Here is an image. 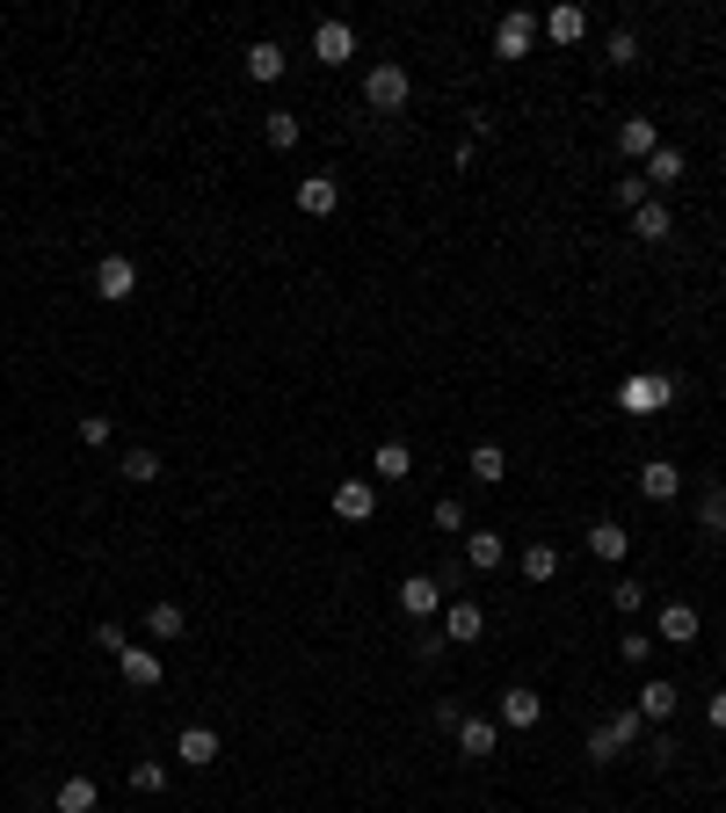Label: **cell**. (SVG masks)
Returning a JSON list of instances; mask_svg holds the SVG:
<instances>
[{
	"label": "cell",
	"mask_w": 726,
	"mask_h": 813,
	"mask_svg": "<svg viewBox=\"0 0 726 813\" xmlns=\"http://www.w3.org/2000/svg\"><path fill=\"white\" fill-rule=\"evenodd\" d=\"M683 146H654V160H647V190H669V182H683Z\"/></svg>",
	"instance_id": "23"
},
{
	"label": "cell",
	"mask_w": 726,
	"mask_h": 813,
	"mask_svg": "<svg viewBox=\"0 0 726 813\" xmlns=\"http://www.w3.org/2000/svg\"><path fill=\"white\" fill-rule=\"evenodd\" d=\"M117 668H124V683H131V691H160V654H153V646H124Z\"/></svg>",
	"instance_id": "16"
},
{
	"label": "cell",
	"mask_w": 726,
	"mask_h": 813,
	"mask_svg": "<svg viewBox=\"0 0 726 813\" xmlns=\"http://www.w3.org/2000/svg\"><path fill=\"white\" fill-rule=\"evenodd\" d=\"M494 719H502V727H516V734H531L537 719H545V697H537V691H523V683H509V691H502V705H494Z\"/></svg>",
	"instance_id": "7"
},
{
	"label": "cell",
	"mask_w": 726,
	"mask_h": 813,
	"mask_svg": "<svg viewBox=\"0 0 726 813\" xmlns=\"http://www.w3.org/2000/svg\"><path fill=\"white\" fill-rule=\"evenodd\" d=\"M502 559H509V545H502L494 531H472V537H466V567H472V574H494Z\"/></svg>",
	"instance_id": "22"
},
{
	"label": "cell",
	"mask_w": 726,
	"mask_h": 813,
	"mask_svg": "<svg viewBox=\"0 0 726 813\" xmlns=\"http://www.w3.org/2000/svg\"><path fill=\"white\" fill-rule=\"evenodd\" d=\"M131 792H168V762H131Z\"/></svg>",
	"instance_id": "33"
},
{
	"label": "cell",
	"mask_w": 726,
	"mask_h": 813,
	"mask_svg": "<svg viewBox=\"0 0 726 813\" xmlns=\"http://www.w3.org/2000/svg\"><path fill=\"white\" fill-rule=\"evenodd\" d=\"M95 298H103V306H131V298H139V261H131V255H103V261H95Z\"/></svg>",
	"instance_id": "2"
},
{
	"label": "cell",
	"mask_w": 726,
	"mask_h": 813,
	"mask_svg": "<svg viewBox=\"0 0 726 813\" xmlns=\"http://www.w3.org/2000/svg\"><path fill=\"white\" fill-rule=\"evenodd\" d=\"M298 211L306 218H334L342 211V182L334 174H298Z\"/></svg>",
	"instance_id": "8"
},
{
	"label": "cell",
	"mask_w": 726,
	"mask_h": 813,
	"mask_svg": "<svg viewBox=\"0 0 726 813\" xmlns=\"http://www.w3.org/2000/svg\"><path fill=\"white\" fill-rule=\"evenodd\" d=\"M466 466H472V480H480V486H502L509 480V450L502 443H472Z\"/></svg>",
	"instance_id": "21"
},
{
	"label": "cell",
	"mask_w": 726,
	"mask_h": 813,
	"mask_svg": "<svg viewBox=\"0 0 726 813\" xmlns=\"http://www.w3.org/2000/svg\"><path fill=\"white\" fill-rule=\"evenodd\" d=\"M429 523H436L444 537H458V531H466V509H458V502H436V509H429Z\"/></svg>",
	"instance_id": "37"
},
{
	"label": "cell",
	"mask_w": 726,
	"mask_h": 813,
	"mask_svg": "<svg viewBox=\"0 0 726 813\" xmlns=\"http://www.w3.org/2000/svg\"><path fill=\"white\" fill-rule=\"evenodd\" d=\"M654 146H661L654 117H624V124H618V153H632V160H654Z\"/></svg>",
	"instance_id": "19"
},
{
	"label": "cell",
	"mask_w": 726,
	"mask_h": 813,
	"mask_svg": "<svg viewBox=\"0 0 726 813\" xmlns=\"http://www.w3.org/2000/svg\"><path fill=\"white\" fill-rule=\"evenodd\" d=\"M95 646H103V654H124V646H131V632H124V624H95Z\"/></svg>",
	"instance_id": "40"
},
{
	"label": "cell",
	"mask_w": 726,
	"mask_h": 813,
	"mask_svg": "<svg viewBox=\"0 0 726 813\" xmlns=\"http://www.w3.org/2000/svg\"><path fill=\"white\" fill-rule=\"evenodd\" d=\"M399 610H407V618H436V610H444V574H407V581H399Z\"/></svg>",
	"instance_id": "9"
},
{
	"label": "cell",
	"mask_w": 726,
	"mask_h": 813,
	"mask_svg": "<svg viewBox=\"0 0 726 813\" xmlns=\"http://www.w3.org/2000/svg\"><path fill=\"white\" fill-rule=\"evenodd\" d=\"M654 632H661V646H697V610L691 603H661V618H654Z\"/></svg>",
	"instance_id": "12"
},
{
	"label": "cell",
	"mask_w": 726,
	"mask_h": 813,
	"mask_svg": "<svg viewBox=\"0 0 726 813\" xmlns=\"http://www.w3.org/2000/svg\"><path fill=\"white\" fill-rule=\"evenodd\" d=\"M480 632H487L480 603H466V596H458V603L444 610V640H480Z\"/></svg>",
	"instance_id": "26"
},
{
	"label": "cell",
	"mask_w": 726,
	"mask_h": 813,
	"mask_svg": "<svg viewBox=\"0 0 726 813\" xmlns=\"http://www.w3.org/2000/svg\"><path fill=\"white\" fill-rule=\"evenodd\" d=\"M81 443L103 450V443H109V415H81Z\"/></svg>",
	"instance_id": "39"
},
{
	"label": "cell",
	"mask_w": 726,
	"mask_h": 813,
	"mask_svg": "<svg viewBox=\"0 0 726 813\" xmlns=\"http://www.w3.org/2000/svg\"><path fill=\"white\" fill-rule=\"evenodd\" d=\"M624 748H618V734L610 727H588V762H618Z\"/></svg>",
	"instance_id": "35"
},
{
	"label": "cell",
	"mask_w": 726,
	"mask_h": 813,
	"mask_svg": "<svg viewBox=\"0 0 726 813\" xmlns=\"http://www.w3.org/2000/svg\"><path fill=\"white\" fill-rule=\"evenodd\" d=\"M697 531L726 537V486H705V502H697Z\"/></svg>",
	"instance_id": "31"
},
{
	"label": "cell",
	"mask_w": 726,
	"mask_h": 813,
	"mask_svg": "<svg viewBox=\"0 0 726 813\" xmlns=\"http://www.w3.org/2000/svg\"><path fill=\"white\" fill-rule=\"evenodd\" d=\"M618 654L632 661V668H647V661H654V640H640V632H624V640H618Z\"/></svg>",
	"instance_id": "38"
},
{
	"label": "cell",
	"mask_w": 726,
	"mask_h": 813,
	"mask_svg": "<svg viewBox=\"0 0 726 813\" xmlns=\"http://www.w3.org/2000/svg\"><path fill=\"white\" fill-rule=\"evenodd\" d=\"M624 415H661V407H669L675 399V378L669 371H647V378H624Z\"/></svg>",
	"instance_id": "3"
},
{
	"label": "cell",
	"mask_w": 726,
	"mask_h": 813,
	"mask_svg": "<svg viewBox=\"0 0 726 813\" xmlns=\"http://www.w3.org/2000/svg\"><path fill=\"white\" fill-rule=\"evenodd\" d=\"M261 139L277 146V153H291L298 146V109H269V117H261Z\"/></svg>",
	"instance_id": "29"
},
{
	"label": "cell",
	"mask_w": 726,
	"mask_h": 813,
	"mask_svg": "<svg viewBox=\"0 0 726 813\" xmlns=\"http://www.w3.org/2000/svg\"><path fill=\"white\" fill-rule=\"evenodd\" d=\"M604 66H640V36H632V30H610L604 36Z\"/></svg>",
	"instance_id": "32"
},
{
	"label": "cell",
	"mask_w": 726,
	"mask_h": 813,
	"mask_svg": "<svg viewBox=\"0 0 726 813\" xmlns=\"http://www.w3.org/2000/svg\"><path fill=\"white\" fill-rule=\"evenodd\" d=\"M632 553V537H624V523H588V559H610V567H618V559Z\"/></svg>",
	"instance_id": "17"
},
{
	"label": "cell",
	"mask_w": 726,
	"mask_h": 813,
	"mask_svg": "<svg viewBox=\"0 0 726 813\" xmlns=\"http://www.w3.org/2000/svg\"><path fill=\"white\" fill-rule=\"evenodd\" d=\"M371 472H378L385 486H399L407 472H415V450H407V443L393 436V443H378V450H371Z\"/></svg>",
	"instance_id": "18"
},
{
	"label": "cell",
	"mask_w": 726,
	"mask_h": 813,
	"mask_svg": "<svg viewBox=\"0 0 726 813\" xmlns=\"http://www.w3.org/2000/svg\"><path fill=\"white\" fill-rule=\"evenodd\" d=\"M705 719H712V727L726 734V691H712V712H705Z\"/></svg>",
	"instance_id": "44"
},
{
	"label": "cell",
	"mask_w": 726,
	"mask_h": 813,
	"mask_svg": "<svg viewBox=\"0 0 726 813\" xmlns=\"http://www.w3.org/2000/svg\"><path fill=\"white\" fill-rule=\"evenodd\" d=\"M640 494H647V502H675V494H683V466L647 458V466H640Z\"/></svg>",
	"instance_id": "13"
},
{
	"label": "cell",
	"mask_w": 726,
	"mask_h": 813,
	"mask_svg": "<svg viewBox=\"0 0 726 813\" xmlns=\"http://www.w3.org/2000/svg\"><path fill=\"white\" fill-rule=\"evenodd\" d=\"M675 756H683V748H675L669 734H654V748H647V762H654V770H675Z\"/></svg>",
	"instance_id": "41"
},
{
	"label": "cell",
	"mask_w": 726,
	"mask_h": 813,
	"mask_svg": "<svg viewBox=\"0 0 726 813\" xmlns=\"http://www.w3.org/2000/svg\"><path fill=\"white\" fill-rule=\"evenodd\" d=\"M444 646H450L444 632H421V640H415V661H444Z\"/></svg>",
	"instance_id": "42"
},
{
	"label": "cell",
	"mask_w": 726,
	"mask_h": 813,
	"mask_svg": "<svg viewBox=\"0 0 726 813\" xmlns=\"http://www.w3.org/2000/svg\"><path fill=\"white\" fill-rule=\"evenodd\" d=\"M531 44H537V15H531V8H516V15L494 22V58H531Z\"/></svg>",
	"instance_id": "4"
},
{
	"label": "cell",
	"mask_w": 726,
	"mask_h": 813,
	"mask_svg": "<svg viewBox=\"0 0 726 813\" xmlns=\"http://www.w3.org/2000/svg\"><path fill=\"white\" fill-rule=\"evenodd\" d=\"M632 233H640V240H647V247H661V240H669V233H675V218H669V204H661V196H647V204H640V211H632Z\"/></svg>",
	"instance_id": "20"
},
{
	"label": "cell",
	"mask_w": 726,
	"mask_h": 813,
	"mask_svg": "<svg viewBox=\"0 0 726 813\" xmlns=\"http://www.w3.org/2000/svg\"><path fill=\"white\" fill-rule=\"evenodd\" d=\"M174 756L190 762V770H211L218 762V727H182L174 734Z\"/></svg>",
	"instance_id": "14"
},
{
	"label": "cell",
	"mask_w": 726,
	"mask_h": 813,
	"mask_svg": "<svg viewBox=\"0 0 726 813\" xmlns=\"http://www.w3.org/2000/svg\"><path fill=\"white\" fill-rule=\"evenodd\" d=\"M647 196H654V190H647V174H618V204L624 211H640Z\"/></svg>",
	"instance_id": "36"
},
{
	"label": "cell",
	"mask_w": 726,
	"mask_h": 813,
	"mask_svg": "<svg viewBox=\"0 0 726 813\" xmlns=\"http://www.w3.org/2000/svg\"><path fill=\"white\" fill-rule=\"evenodd\" d=\"M52 806H58V813H95V806H103V792H95V778H66V784L52 792Z\"/></svg>",
	"instance_id": "25"
},
{
	"label": "cell",
	"mask_w": 726,
	"mask_h": 813,
	"mask_svg": "<svg viewBox=\"0 0 726 813\" xmlns=\"http://www.w3.org/2000/svg\"><path fill=\"white\" fill-rule=\"evenodd\" d=\"M604 727L618 734V748H640V727H647V719H640V712H632V705H624V712H610Z\"/></svg>",
	"instance_id": "34"
},
{
	"label": "cell",
	"mask_w": 726,
	"mask_h": 813,
	"mask_svg": "<svg viewBox=\"0 0 726 813\" xmlns=\"http://www.w3.org/2000/svg\"><path fill=\"white\" fill-rule=\"evenodd\" d=\"M124 480H131V486H153L160 480V450H146V443H131V450H124Z\"/></svg>",
	"instance_id": "28"
},
{
	"label": "cell",
	"mask_w": 726,
	"mask_h": 813,
	"mask_svg": "<svg viewBox=\"0 0 726 813\" xmlns=\"http://www.w3.org/2000/svg\"><path fill=\"white\" fill-rule=\"evenodd\" d=\"M284 66H291V52H284L277 36H255V44H247V81H284Z\"/></svg>",
	"instance_id": "15"
},
{
	"label": "cell",
	"mask_w": 726,
	"mask_h": 813,
	"mask_svg": "<svg viewBox=\"0 0 726 813\" xmlns=\"http://www.w3.org/2000/svg\"><path fill=\"white\" fill-rule=\"evenodd\" d=\"M182 632H190V610H182V603H153V610H146V640H182Z\"/></svg>",
	"instance_id": "24"
},
{
	"label": "cell",
	"mask_w": 726,
	"mask_h": 813,
	"mask_svg": "<svg viewBox=\"0 0 726 813\" xmlns=\"http://www.w3.org/2000/svg\"><path fill=\"white\" fill-rule=\"evenodd\" d=\"M407 95H415V81H407V66H399V58H378V66L363 73V109L393 117V109H407Z\"/></svg>",
	"instance_id": "1"
},
{
	"label": "cell",
	"mask_w": 726,
	"mask_h": 813,
	"mask_svg": "<svg viewBox=\"0 0 726 813\" xmlns=\"http://www.w3.org/2000/svg\"><path fill=\"white\" fill-rule=\"evenodd\" d=\"M516 567H523V581H553V574H559V545L537 537V545H523V553H516Z\"/></svg>",
	"instance_id": "27"
},
{
	"label": "cell",
	"mask_w": 726,
	"mask_h": 813,
	"mask_svg": "<svg viewBox=\"0 0 726 813\" xmlns=\"http://www.w3.org/2000/svg\"><path fill=\"white\" fill-rule=\"evenodd\" d=\"M312 58H320V66H349V58H356V30H349V22H320V30H312Z\"/></svg>",
	"instance_id": "10"
},
{
	"label": "cell",
	"mask_w": 726,
	"mask_h": 813,
	"mask_svg": "<svg viewBox=\"0 0 726 813\" xmlns=\"http://www.w3.org/2000/svg\"><path fill=\"white\" fill-rule=\"evenodd\" d=\"M610 596H618V610H640V603H647V589H640V581H618Z\"/></svg>",
	"instance_id": "43"
},
{
	"label": "cell",
	"mask_w": 726,
	"mask_h": 813,
	"mask_svg": "<svg viewBox=\"0 0 726 813\" xmlns=\"http://www.w3.org/2000/svg\"><path fill=\"white\" fill-rule=\"evenodd\" d=\"M581 30H588L581 8H553V15H545V36H553V44H581Z\"/></svg>",
	"instance_id": "30"
},
{
	"label": "cell",
	"mask_w": 726,
	"mask_h": 813,
	"mask_svg": "<svg viewBox=\"0 0 726 813\" xmlns=\"http://www.w3.org/2000/svg\"><path fill=\"white\" fill-rule=\"evenodd\" d=\"M494 748H502V719H480V712H466V719H458V756H466V762H487Z\"/></svg>",
	"instance_id": "5"
},
{
	"label": "cell",
	"mask_w": 726,
	"mask_h": 813,
	"mask_svg": "<svg viewBox=\"0 0 726 813\" xmlns=\"http://www.w3.org/2000/svg\"><path fill=\"white\" fill-rule=\"evenodd\" d=\"M334 516H342V523H371V516H378V486H371V480H342V486H334Z\"/></svg>",
	"instance_id": "11"
},
{
	"label": "cell",
	"mask_w": 726,
	"mask_h": 813,
	"mask_svg": "<svg viewBox=\"0 0 726 813\" xmlns=\"http://www.w3.org/2000/svg\"><path fill=\"white\" fill-rule=\"evenodd\" d=\"M675 705H683V691H675L669 675H654V683H640V697H632V712H640L647 727H669Z\"/></svg>",
	"instance_id": "6"
}]
</instances>
